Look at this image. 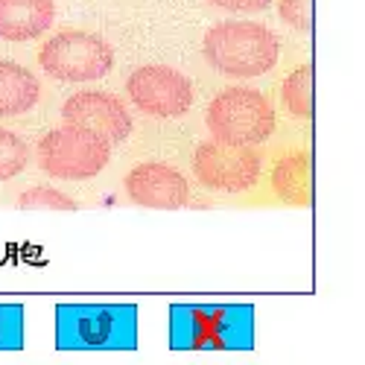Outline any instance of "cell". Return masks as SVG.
Returning a JSON list of instances; mask_svg holds the SVG:
<instances>
[{
  "label": "cell",
  "mask_w": 365,
  "mask_h": 365,
  "mask_svg": "<svg viewBox=\"0 0 365 365\" xmlns=\"http://www.w3.org/2000/svg\"><path fill=\"white\" fill-rule=\"evenodd\" d=\"M170 345L175 351H249L255 345L252 304H173Z\"/></svg>",
  "instance_id": "cell-1"
},
{
  "label": "cell",
  "mask_w": 365,
  "mask_h": 365,
  "mask_svg": "<svg viewBox=\"0 0 365 365\" xmlns=\"http://www.w3.org/2000/svg\"><path fill=\"white\" fill-rule=\"evenodd\" d=\"M135 304H58L56 307L58 351H135Z\"/></svg>",
  "instance_id": "cell-2"
},
{
  "label": "cell",
  "mask_w": 365,
  "mask_h": 365,
  "mask_svg": "<svg viewBox=\"0 0 365 365\" xmlns=\"http://www.w3.org/2000/svg\"><path fill=\"white\" fill-rule=\"evenodd\" d=\"M202 53L207 65L222 76L252 79L278 65V38L255 21H222L205 33Z\"/></svg>",
  "instance_id": "cell-3"
},
{
  "label": "cell",
  "mask_w": 365,
  "mask_h": 365,
  "mask_svg": "<svg viewBox=\"0 0 365 365\" xmlns=\"http://www.w3.org/2000/svg\"><path fill=\"white\" fill-rule=\"evenodd\" d=\"M275 106L255 88H228L207 106V129L222 143H263L275 132Z\"/></svg>",
  "instance_id": "cell-4"
},
{
  "label": "cell",
  "mask_w": 365,
  "mask_h": 365,
  "mask_svg": "<svg viewBox=\"0 0 365 365\" xmlns=\"http://www.w3.org/2000/svg\"><path fill=\"white\" fill-rule=\"evenodd\" d=\"M44 73L62 82H94L114 68V50L94 33L85 29H65L47 38L38 53Z\"/></svg>",
  "instance_id": "cell-5"
},
{
  "label": "cell",
  "mask_w": 365,
  "mask_h": 365,
  "mask_svg": "<svg viewBox=\"0 0 365 365\" xmlns=\"http://www.w3.org/2000/svg\"><path fill=\"white\" fill-rule=\"evenodd\" d=\"M108 158H111V146L76 126L53 129L38 143V164L53 178H68V181L94 178L106 170Z\"/></svg>",
  "instance_id": "cell-6"
},
{
  "label": "cell",
  "mask_w": 365,
  "mask_h": 365,
  "mask_svg": "<svg viewBox=\"0 0 365 365\" xmlns=\"http://www.w3.org/2000/svg\"><path fill=\"white\" fill-rule=\"evenodd\" d=\"M263 158L255 146L205 140L193 152V173L205 187L220 193H246L257 185Z\"/></svg>",
  "instance_id": "cell-7"
},
{
  "label": "cell",
  "mask_w": 365,
  "mask_h": 365,
  "mask_svg": "<svg viewBox=\"0 0 365 365\" xmlns=\"http://www.w3.org/2000/svg\"><path fill=\"white\" fill-rule=\"evenodd\" d=\"M126 91H129L132 103L143 114H152V117H181L193 106L190 79L181 76L173 68H167V65H143V68H138L129 76Z\"/></svg>",
  "instance_id": "cell-8"
},
{
  "label": "cell",
  "mask_w": 365,
  "mask_h": 365,
  "mask_svg": "<svg viewBox=\"0 0 365 365\" xmlns=\"http://www.w3.org/2000/svg\"><path fill=\"white\" fill-rule=\"evenodd\" d=\"M62 117L68 126H76L88 135H94L108 146L123 143L132 132V117L126 111V103L117 100L114 94H106V91H82V94H73L65 103Z\"/></svg>",
  "instance_id": "cell-9"
},
{
  "label": "cell",
  "mask_w": 365,
  "mask_h": 365,
  "mask_svg": "<svg viewBox=\"0 0 365 365\" xmlns=\"http://www.w3.org/2000/svg\"><path fill=\"white\" fill-rule=\"evenodd\" d=\"M126 193L132 202L155 210H175L190 202L185 175L170 164H138L126 175Z\"/></svg>",
  "instance_id": "cell-10"
},
{
  "label": "cell",
  "mask_w": 365,
  "mask_h": 365,
  "mask_svg": "<svg viewBox=\"0 0 365 365\" xmlns=\"http://www.w3.org/2000/svg\"><path fill=\"white\" fill-rule=\"evenodd\" d=\"M56 21L53 0H0V38L33 41Z\"/></svg>",
  "instance_id": "cell-11"
},
{
  "label": "cell",
  "mask_w": 365,
  "mask_h": 365,
  "mask_svg": "<svg viewBox=\"0 0 365 365\" xmlns=\"http://www.w3.org/2000/svg\"><path fill=\"white\" fill-rule=\"evenodd\" d=\"M38 79L26 68L0 58V117H15L38 103Z\"/></svg>",
  "instance_id": "cell-12"
},
{
  "label": "cell",
  "mask_w": 365,
  "mask_h": 365,
  "mask_svg": "<svg viewBox=\"0 0 365 365\" xmlns=\"http://www.w3.org/2000/svg\"><path fill=\"white\" fill-rule=\"evenodd\" d=\"M272 187L287 205H310V155L289 152L272 170Z\"/></svg>",
  "instance_id": "cell-13"
},
{
  "label": "cell",
  "mask_w": 365,
  "mask_h": 365,
  "mask_svg": "<svg viewBox=\"0 0 365 365\" xmlns=\"http://www.w3.org/2000/svg\"><path fill=\"white\" fill-rule=\"evenodd\" d=\"M281 100H284V108L292 117H298V120L313 117V68L310 65H301L298 71H292L284 79Z\"/></svg>",
  "instance_id": "cell-14"
},
{
  "label": "cell",
  "mask_w": 365,
  "mask_h": 365,
  "mask_svg": "<svg viewBox=\"0 0 365 365\" xmlns=\"http://www.w3.org/2000/svg\"><path fill=\"white\" fill-rule=\"evenodd\" d=\"M29 149L26 143L12 135L9 129H0V181H9L26 170Z\"/></svg>",
  "instance_id": "cell-15"
},
{
  "label": "cell",
  "mask_w": 365,
  "mask_h": 365,
  "mask_svg": "<svg viewBox=\"0 0 365 365\" xmlns=\"http://www.w3.org/2000/svg\"><path fill=\"white\" fill-rule=\"evenodd\" d=\"M18 205L24 210H76V202L56 187H29L21 193Z\"/></svg>",
  "instance_id": "cell-16"
},
{
  "label": "cell",
  "mask_w": 365,
  "mask_h": 365,
  "mask_svg": "<svg viewBox=\"0 0 365 365\" xmlns=\"http://www.w3.org/2000/svg\"><path fill=\"white\" fill-rule=\"evenodd\" d=\"M24 345V310L18 304H0V351H18Z\"/></svg>",
  "instance_id": "cell-17"
},
{
  "label": "cell",
  "mask_w": 365,
  "mask_h": 365,
  "mask_svg": "<svg viewBox=\"0 0 365 365\" xmlns=\"http://www.w3.org/2000/svg\"><path fill=\"white\" fill-rule=\"evenodd\" d=\"M278 15L284 24L298 29V33H310L313 29V0H281Z\"/></svg>",
  "instance_id": "cell-18"
},
{
  "label": "cell",
  "mask_w": 365,
  "mask_h": 365,
  "mask_svg": "<svg viewBox=\"0 0 365 365\" xmlns=\"http://www.w3.org/2000/svg\"><path fill=\"white\" fill-rule=\"evenodd\" d=\"M207 4L228 9V12H260L272 4V0H207Z\"/></svg>",
  "instance_id": "cell-19"
}]
</instances>
